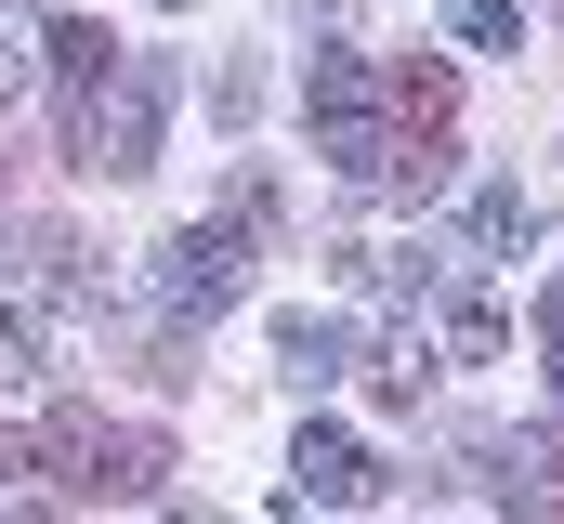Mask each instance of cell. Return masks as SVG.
Wrapping results in <instances>:
<instances>
[{"mask_svg": "<svg viewBox=\"0 0 564 524\" xmlns=\"http://www.w3.org/2000/svg\"><path fill=\"white\" fill-rule=\"evenodd\" d=\"M158 106H171V66H158V53H119L106 106H93V131H79L66 157H79V171H119V184L158 171Z\"/></svg>", "mask_w": 564, "mask_h": 524, "instance_id": "cell-4", "label": "cell"}, {"mask_svg": "<svg viewBox=\"0 0 564 524\" xmlns=\"http://www.w3.org/2000/svg\"><path fill=\"white\" fill-rule=\"evenodd\" d=\"M302 119H315V144H328L341 184H381V171H394V131H381V79H368V53H315Z\"/></svg>", "mask_w": 564, "mask_h": 524, "instance_id": "cell-3", "label": "cell"}, {"mask_svg": "<svg viewBox=\"0 0 564 524\" xmlns=\"http://www.w3.org/2000/svg\"><path fill=\"white\" fill-rule=\"evenodd\" d=\"M446 341H459V354H499V341H512V315H499L486 288H446Z\"/></svg>", "mask_w": 564, "mask_h": 524, "instance_id": "cell-10", "label": "cell"}, {"mask_svg": "<svg viewBox=\"0 0 564 524\" xmlns=\"http://www.w3.org/2000/svg\"><path fill=\"white\" fill-rule=\"evenodd\" d=\"M289 499H302V512H355V499H381V459H368L355 433L302 419V446H289Z\"/></svg>", "mask_w": 564, "mask_h": 524, "instance_id": "cell-6", "label": "cell"}, {"mask_svg": "<svg viewBox=\"0 0 564 524\" xmlns=\"http://www.w3.org/2000/svg\"><path fill=\"white\" fill-rule=\"evenodd\" d=\"M0 106H13V40H0Z\"/></svg>", "mask_w": 564, "mask_h": 524, "instance_id": "cell-13", "label": "cell"}, {"mask_svg": "<svg viewBox=\"0 0 564 524\" xmlns=\"http://www.w3.org/2000/svg\"><path fill=\"white\" fill-rule=\"evenodd\" d=\"M486 485H499V512H512V524H564V419L499 433V446H486Z\"/></svg>", "mask_w": 564, "mask_h": 524, "instance_id": "cell-5", "label": "cell"}, {"mask_svg": "<svg viewBox=\"0 0 564 524\" xmlns=\"http://www.w3.org/2000/svg\"><path fill=\"white\" fill-rule=\"evenodd\" d=\"M473 250H539V197L525 184H473Z\"/></svg>", "mask_w": 564, "mask_h": 524, "instance_id": "cell-9", "label": "cell"}, {"mask_svg": "<svg viewBox=\"0 0 564 524\" xmlns=\"http://www.w3.org/2000/svg\"><path fill=\"white\" fill-rule=\"evenodd\" d=\"M552 393H564V341H552Z\"/></svg>", "mask_w": 564, "mask_h": 524, "instance_id": "cell-14", "label": "cell"}, {"mask_svg": "<svg viewBox=\"0 0 564 524\" xmlns=\"http://www.w3.org/2000/svg\"><path fill=\"white\" fill-rule=\"evenodd\" d=\"M539 328H552V341H564V275H552V288H539Z\"/></svg>", "mask_w": 564, "mask_h": 524, "instance_id": "cell-12", "label": "cell"}, {"mask_svg": "<svg viewBox=\"0 0 564 524\" xmlns=\"http://www.w3.org/2000/svg\"><path fill=\"white\" fill-rule=\"evenodd\" d=\"M26 472H53L66 499H158L171 485V433L158 419H106V406H53L26 433Z\"/></svg>", "mask_w": 564, "mask_h": 524, "instance_id": "cell-1", "label": "cell"}, {"mask_svg": "<svg viewBox=\"0 0 564 524\" xmlns=\"http://www.w3.org/2000/svg\"><path fill=\"white\" fill-rule=\"evenodd\" d=\"M263 223H276V197H263V184H237V210H224V223H184V237L158 250V302H171L184 328H197V315H224V302L250 288V237H263Z\"/></svg>", "mask_w": 564, "mask_h": 524, "instance_id": "cell-2", "label": "cell"}, {"mask_svg": "<svg viewBox=\"0 0 564 524\" xmlns=\"http://www.w3.org/2000/svg\"><path fill=\"white\" fill-rule=\"evenodd\" d=\"M446 26H459L473 53H525V13H512V0H446Z\"/></svg>", "mask_w": 564, "mask_h": 524, "instance_id": "cell-11", "label": "cell"}, {"mask_svg": "<svg viewBox=\"0 0 564 524\" xmlns=\"http://www.w3.org/2000/svg\"><path fill=\"white\" fill-rule=\"evenodd\" d=\"M40 53H53V106H66V144H79V131H93V106H106V79H119V40L66 13V26H53Z\"/></svg>", "mask_w": 564, "mask_h": 524, "instance_id": "cell-7", "label": "cell"}, {"mask_svg": "<svg viewBox=\"0 0 564 524\" xmlns=\"http://www.w3.org/2000/svg\"><path fill=\"white\" fill-rule=\"evenodd\" d=\"M276 368H289L302 393H328L341 368H355V315H315V302H302V315H276Z\"/></svg>", "mask_w": 564, "mask_h": 524, "instance_id": "cell-8", "label": "cell"}]
</instances>
